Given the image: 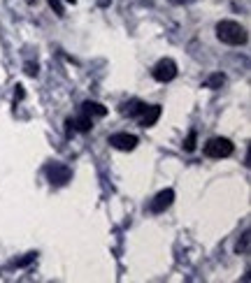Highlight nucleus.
Here are the masks:
<instances>
[{"label": "nucleus", "instance_id": "obj_3", "mask_svg": "<svg viewBox=\"0 0 251 283\" xmlns=\"http://www.w3.org/2000/svg\"><path fill=\"white\" fill-rule=\"evenodd\" d=\"M44 176L51 186H66L68 181H72V169L63 163H49L44 167Z\"/></svg>", "mask_w": 251, "mask_h": 283}, {"label": "nucleus", "instance_id": "obj_17", "mask_svg": "<svg viewBox=\"0 0 251 283\" xmlns=\"http://www.w3.org/2000/svg\"><path fill=\"white\" fill-rule=\"evenodd\" d=\"M170 3H175V5H191L196 0H170Z\"/></svg>", "mask_w": 251, "mask_h": 283}, {"label": "nucleus", "instance_id": "obj_5", "mask_svg": "<svg viewBox=\"0 0 251 283\" xmlns=\"http://www.w3.org/2000/svg\"><path fill=\"white\" fill-rule=\"evenodd\" d=\"M109 147L119 149V151H133L137 147V137L131 135V132H114V135H109Z\"/></svg>", "mask_w": 251, "mask_h": 283}, {"label": "nucleus", "instance_id": "obj_7", "mask_svg": "<svg viewBox=\"0 0 251 283\" xmlns=\"http://www.w3.org/2000/svg\"><path fill=\"white\" fill-rule=\"evenodd\" d=\"M137 119H140V125H142V128H151V125L161 119V104H149V107H144Z\"/></svg>", "mask_w": 251, "mask_h": 283}, {"label": "nucleus", "instance_id": "obj_10", "mask_svg": "<svg viewBox=\"0 0 251 283\" xmlns=\"http://www.w3.org/2000/svg\"><path fill=\"white\" fill-rule=\"evenodd\" d=\"M226 84V75L224 72H214V75H209L205 82H202V86L205 88H212V91H216V88H221Z\"/></svg>", "mask_w": 251, "mask_h": 283}, {"label": "nucleus", "instance_id": "obj_6", "mask_svg": "<svg viewBox=\"0 0 251 283\" xmlns=\"http://www.w3.org/2000/svg\"><path fill=\"white\" fill-rule=\"evenodd\" d=\"M172 202H175V191H172V188H165V191H161L159 195L151 200L149 209H151L153 214H163L165 209L172 207Z\"/></svg>", "mask_w": 251, "mask_h": 283}, {"label": "nucleus", "instance_id": "obj_16", "mask_svg": "<svg viewBox=\"0 0 251 283\" xmlns=\"http://www.w3.org/2000/svg\"><path fill=\"white\" fill-rule=\"evenodd\" d=\"M23 72H26L28 77H38V72H40L38 63H26V65H23Z\"/></svg>", "mask_w": 251, "mask_h": 283}, {"label": "nucleus", "instance_id": "obj_9", "mask_svg": "<svg viewBox=\"0 0 251 283\" xmlns=\"http://www.w3.org/2000/svg\"><path fill=\"white\" fill-rule=\"evenodd\" d=\"M82 112L86 116H91V119H93V116H105V114H107V109H105L103 104H100V102H91V100L82 102Z\"/></svg>", "mask_w": 251, "mask_h": 283}, {"label": "nucleus", "instance_id": "obj_11", "mask_svg": "<svg viewBox=\"0 0 251 283\" xmlns=\"http://www.w3.org/2000/svg\"><path fill=\"white\" fill-rule=\"evenodd\" d=\"M147 107V104L144 102H140V100H131V102H125L123 107H121V112H123V114H128V116H140V112H142V109Z\"/></svg>", "mask_w": 251, "mask_h": 283}, {"label": "nucleus", "instance_id": "obj_8", "mask_svg": "<svg viewBox=\"0 0 251 283\" xmlns=\"http://www.w3.org/2000/svg\"><path fill=\"white\" fill-rule=\"evenodd\" d=\"M68 125H75V130H79V132H88L93 128V119L82 112L79 116H75V119L68 121Z\"/></svg>", "mask_w": 251, "mask_h": 283}, {"label": "nucleus", "instance_id": "obj_2", "mask_svg": "<svg viewBox=\"0 0 251 283\" xmlns=\"http://www.w3.org/2000/svg\"><path fill=\"white\" fill-rule=\"evenodd\" d=\"M235 144L226 137H212V139L205 142V156L207 158H228L233 156Z\"/></svg>", "mask_w": 251, "mask_h": 283}, {"label": "nucleus", "instance_id": "obj_1", "mask_svg": "<svg viewBox=\"0 0 251 283\" xmlns=\"http://www.w3.org/2000/svg\"><path fill=\"white\" fill-rule=\"evenodd\" d=\"M216 38L224 44H230V47H242V44L249 42V30L242 23L224 19V21L216 23Z\"/></svg>", "mask_w": 251, "mask_h": 283}, {"label": "nucleus", "instance_id": "obj_13", "mask_svg": "<svg viewBox=\"0 0 251 283\" xmlns=\"http://www.w3.org/2000/svg\"><path fill=\"white\" fill-rule=\"evenodd\" d=\"M49 7L58 14V17H66V7H63V3L60 0H49Z\"/></svg>", "mask_w": 251, "mask_h": 283}, {"label": "nucleus", "instance_id": "obj_18", "mask_svg": "<svg viewBox=\"0 0 251 283\" xmlns=\"http://www.w3.org/2000/svg\"><path fill=\"white\" fill-rule=\"evenodd\" d=\"M14 95H17V100H21L23 98V86H17V93H14Z\"/></svg>", "mask_w": 251, "mask_h": 283}, {"label": "nucleus", "instance_id": "obj_15", "mask_svg": "<svg viewBox=\"0 0 251 283\" xmlns=\"http://www.w3.org/2000/svg\"><path fill=\"white\" fill-rule=\"evenodd\" d=\"M35 256H38V253H28L26 258H21V260H14L12 265H14V267H26V265H30V262L35 260Z\"/></svg>", "mask_w": 251, "mask_h": 283}, {"label": "nucleus", "instance_id": "obj_4", "mask_svg": "<svg viewBox=\"0 0 251 283\" xmlns=\"http://www.w3.org/2000/svg\"><path fill=\"white\" fill-rule=\"evenodd\" d=\"M177 63L172 58H161L156 65H153V70H151V77L156 79V82H161V84H168V82H172L177 77Z\"/></svg>", "mask_w": 251, "mask_h": 283}, {"label": "nucleus", "instance_id": "obj_14", "mask_svg": "<svg viewBox=\"0 0 251 283\" xmlns=\"http://www.w3.org/2000/svg\"><path fill=\"white\" fill-rule=\"evenodd\" d=\"M249 251V232L242 234V241H237V253H246Z\"/></svg>", "mask_w": 251, "mask_h": 283}, {"label": "nucleus", "instance_id": "obj_12", "mask_svg": "<svg viewBox=\"0 0 251 283\" xmlns=\"http://www.w3.org/2000/svg\"><path fill=\"white\" fill-rule=\"evenodd\" d=\"M196 142H198V132L191 130V132H189V137L184 139V151H189V153L196 151Z\"/></svg>", "mask_w": 251, "mask_h": 283}]
</instances>
